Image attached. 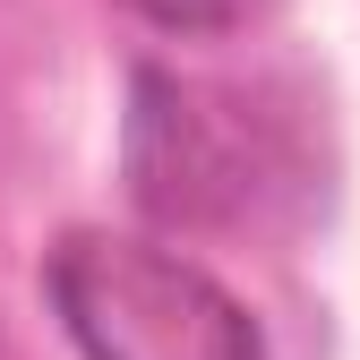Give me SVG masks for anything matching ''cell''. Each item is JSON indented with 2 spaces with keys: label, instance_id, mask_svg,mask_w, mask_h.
I'll return each mask as SVG.
<instances>
[{
  "label": "cell",
  "instance_id": "cell-1",
  "mask_svg": "<svg viewBox=\"0 0 360 360\" xmlns=\"http://www.w3.org/2000/svg\"><path fill=\"white\" fill-rule=\"evenodd\" d=\"M43 300L77 360H266L249 300L138 232H60L43 257Z\"/></svg>",
  "mask_w": 360,
  "mask_h": 360
},
{
  "label": "cell",
  "instance_id": "cell-2",
  "mask_svg": "<svg viewBox=\"0 0 360 360\" xmlns=\"http://www.w3.org/2000/svg\"><path fill=\"white\" fill-rule=\"evenodd\" d=\"M129 189L163 223H249L266 189L249 112L172 69H138L129 77Z\"/></svg>",
  "mask_w": 360,
  "mask_h": 360
},
{
  "label": "cell",
  "instance_id": "cell-3",
  "mask_svg": "<svg viewBox=\"0 0 360 360\" xmlns=\"http://www.w3.org/2000/svg\"><path fill=\"white\" fill-rule=\"evenodd\" d=\"M129 18H146L155 34H232V26H249L266 0H120Z\"/></svg>",
  "mask_w": 360,
  "mask_h": 360
}]
</instances>
